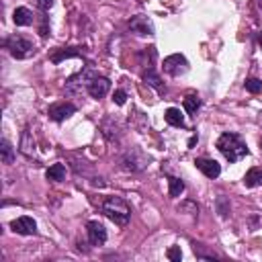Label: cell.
<instances>
[{
  "mask_svg": "<svg viewBox=\"0 0 262 262\" xmlns=\"http://www.w3.org/2000/svg\"><path fill=\"white\" fill-rule=\"evenodd\" d=\"M129 29H131L133 33H137V35H154V33H156V27H154L151 18L145 16V14L131 16V20H129Z\"/></svg>",
  "mask_w": 262,
  "mask_h": 262,
  "instance_id": "obj_9",
  "label": "cell"
},
{
  "mask_svg": "<svg viewBox=\"0 0 262 262\" xmlns=\"http://www.w3.org/2000/svg\"><path fill=\"white\" fill-rule=\"evenodd\" d=\"M10 229L18 235H35L37 233V221L29 215H20L10 221Z\"/></svg>",
  "mask_w": 262,
  "mask_h": 262,
  "instance_id": "obj_7",
  "label": "cell"
},
{
  "mask_svg": "<svg viewBox=\"0 0 262 262\" xmlns=\"http://www.w3.org/2000/svg\"><path fill=\"white\" fill-rule=\"evenodd\" d=\"M184 111L188 113V115H196V111L201 108V98L196 96V94H188V96H184Z\"/></svg>",
  "mask_w": 262,
  "mask_h": 262,
  "instance_id": "obj_18",
  "label": "cell"
},
{
  "mask_svg": "<svg viewBox=\"0 0 262 262\" xmlns=\"http://www.w3.org/2000/svg\"><path fill=\"white\" fill-rule=\"evenodd\" d=\"M168 258H170L172 262H180V258H182V252H180V248H178V246L170 248V250H168Z\"/></svg>",
  "mask_w": 262,
  "mask_h": 262,
  "instance_id": "obj_26",
  "label": "cell"
},
{
  "mask_svg": "<svg viewBox=\"0 0 262 262\" xmlns=\"http://www.w3.org/2000/svg\"><path fill=\"white\" fill-rule=\"evenodd\" d=\"M14 158H16V151H14V147L10 145V141H8V139H0V160H2L4 164H12Z\"/></svg>",
  "mask_w": 262,
  "mask_h": 262,
  "instance_id": "obj_16",
  "label": "cell"
},
{
  "mask_svg": "<svg viewBox=\"0 0 262 262\" xmlns=\"http://www.w3.org/2000/svg\"><path fill=\"white\" fill-rule=\"evenodd\" d=\"M125 100H127V92L125 90H115V94H113V102L115 104H125Z\"/></svg>",
  "mask_w": 262,
  "mask_h": 262,
  "instance_id": "obj_25",
  "label": "cell"
},
{
  "mask_svg": "<svg viewBox=\"0 0 262 262\" xmlns=\"http://www.w3.org/2000/svg\"><path fill=\"white\" fill-rule=\"evenodd\" d=\"M35 4H37V8H41L43 12H47L53 6V0H35Z\"/></svg>",
  "mask_w": 262,
  "mask_h": 262,
  "instance_id": "obj_27",
  "label": "cell"
},
{
  "mask_svg": "<svg viewBox=\"0 0 262 262\" xmlns=\"http://www.w3.org/2000/svg\"><path fill=\"white\" fill-rule=\"evenodd\" d=\"M244 184L248 188H256V186H262V168L260 166H254L246 172L244 176Z\"/></svg>",
  "mask_w": 262,
  "mask_h": 262,
  "instance_id": "obj_14",
  "label": "cell"
},
{
  "mask_svg": "<svg viewBox=\"0 0 262 262\" xmlns=\"http://www.w3.org/2000/svg\"><path fill=\"white\" fill-rule=\"evenodd\" d=\"M4 49L14 59H27V57L35 55V45L29 39H25L23 35H10L8 39H4Z\"/></svg>",
  "mask_w": 262,
  "mask_h": 262,
  "instance_id": "obj_3",
  "label": "cell"
},
{
  "mask_svg": "<svg viewBox=\"0 0 262 262\" xmlns=\"http://www.w3.org/2000/svg\"><path fill=\"white\" fill-rule=\"evenodd\" d=\"M147 162H149V158L139 147H129L121 156V168L125 172H141L147 166Z\"/></svg>",
  "mask_w": 262,
  "mask_h": 262,
  "instance_id": "obj_4",
  "label": "cell"
},
{
  "mask_svg": "<svg viewBox=\"0 0 262 262\" xmlns=\"http://www.w3.org/2000/svg\"><path fill=\"white\" fill-rule=\"evenodd\" d=\"M168 194L170 196H180V192L184 190V182L180 180V178H176V176H168Z\"/></svg>",
  "mask_w": 262,
  "mask_h": 262,
  "instance_id": "obj_20",
  "label": "cell"
},
{
  "mask_svg": "<svg viewBox=\"0 0 262 262\" xmlns=\"http://www.w3.org/2000/svg\"><path fill=\"white\" fill-rule=\"evenodd\" d=\"M258 41H260V45H262V33H260V35H258Z\"/></svg>",
  "mask_w": 262,
  "mask_h": 262,
  "instance_id": "obj_29",
  "label": "cell"
},
{
  "mask_svg": "<svg viewBox=\"0 0 262 262\" xmlns=\"http://www.w3.org/2000/svg\"><path fill=\"white\" fill-rule=\"evenodd\" d=\"M178 211H188V215H196V213H199V207H196L192 201H184V203L178 207Z\"/></svg>",
  "mask_w": 262,
  "mask_h": 262,
  "instance_id": "obj_24",
  "label": "cell"
},
{
  "mask_svg": "<svg viewBox=\"0 0 262 262\" xmlns=\"http://www.w3.org/2000/svg\"><path fill=\"white\" fill-rule=\"evenodd\" d=\"M74 113H76V104H72V102H55V104H51V106L47 108L49 119H53V121H57V123L70 119Z\"/></svg>",
  "mask_w": 262,
  "mask_h": 262,
  "instance_id": "obj_8",
  "label": "cell"
},
{
  "mask_svg": "<svg viewBox=\"0 0 262 262\" xmlns=\"http://www.w3.org/2000/svg\"><path fill=\"white\" fill-rule=\"evenodd\" d=\"M196 139H199V137H196V135H194V137H190V141H188V147H192V145H194V143H196Z\"/></svg>",
  "mask_w": 262,
  "mask_h": 262,
  "instance_id": "obj_28",
  "label": "cell"
},
{
  "mask_svg": "<svg viewBox=\"0 0 262 262\" xmlns=\"http://www.w3.org/2000/svg\"><path fill=\"white\" fill-rule=\"evenodd\" d=\"M164 119H166V123L172 125V127H184V115H182L180 108L170 106V108L164 113Z\"/></svg>",
  "mask_w": 262,
  "mask_h": 262,
  "instance_id": "obj_15",
  "label": "cell"
},
{
  "mask_svg": "<svg viewBox=\"0 0 262 262\" xmlns=\"http://www.w3.org/2000/svg\"><path fill=\"white\" fill-rule=\"evenodd\" d=\"M141 78H143V82H145L147 86H151L154 90H158V92H164V90H166V86H164L162 78L158 76V72H156L154 68H147V70H143Z\"/></svg>",
  "mask_w": 262,
  "mask_h": 262,
  "instance_id": "obj_12",
  "label": "cell"
},
{
  "mask_svg": "<svg viewBox=\"0 0 262 262\" xmlns=\"http://www.w3.org/2000/svg\"><path fill=\"white\" fill-rule=\"evenodd\" d=\"M100 211L117 225H127L129 219H131V207L127 205L125 199L121 196H104L100 203H98Z\"/></svg>",
  "mask_w": 262,
  "mask_h": 262,
  "instance_id": "obj_2",
  "label": "cell"
},
{
  "mask_svg": "<svg viewBox=\"0 0 262 262\" xmlns=\"http://www.w3.org/2000/svg\"><path fill=\"white\" fill-rule=\"evenodd\" d=\"M229 209H231V207H229V201H227L225 196H219V199H217V211H219V215H221L223 219L229 215Z\"/></svg>",
  "mask_w": 262,
  "mask_h": 262,
  "instance_id": "obj_23",
  "label": "cell"
},
{
  "mask_svg": "<svg viewBox=\"0 0 262 262\" xmlns=\"http://www.w3.org/2000/svg\"><path fill=\"white\" fill-rule=\"evenodd\" d=\"M86 233H88V242L92 246H104V242H106V229H104L102 223L88 221L86 223Z\"/></svg>",
  "mask_w": 262,
  "mask_h": 262,
  "instance_id": "obj_10",
  "label": "cell"
},
{
  "mask_svg": "<svg viewBox=\"0 0 262 262\" xmlns=\"http://www.w3.org/2000/svg\"><path fill=\"white\" fill-rule=\"evenodd\" d=\"M260 147H262V139H260Z\"/></svg>",
  "mask_w": 262,
  "mask_h": 262,
  "instance_id": "obj_30",
  "label": "cell"
},
{
  "mask_svg": "<svg viewBox=\"0 0 262 262\" xmlns=\"http://www.w3.org/2000/svg\"><path fill=\"white\" fill-rule=\"evenodd\" d=\"M194 166H196L207 178H217V176L221 174V166H219L215 160H211V158H196V160H194Z\"/></svg>",
  "mask_w": 262,
  "mask_h": 262,
  "instance_id": "obj_11",
  "label": "cell"
},
{
  "mask_svg": "<svg viewBox=\"0 0 262 262\" xmlns=\"http://www.w3.org/2000/svg\"><path fill=\"white\" fill-rule=\"evenodd\" d=\"M20 149H23L25 156H33L35 141H31V129H25V131H23V137H20Z\"/></svg>",
  "mask_w": 262,
  "mask_h": 262,
  "instance_id": "obj_19",
  "label": "cell"
},
{
  "mask_svg": "<svg viewBox=\"0 0 262 262\" xmlns=\"http://www.w3.org/2000/svg\"><path fill=\"white\" fill-rule=\"evenodd\" d=\"M76 55H80V51H78V47H72V49H57L53 55H51V61L53 63H59L61 59H66V57H76Z\"/></svg>",
  "mask_w": 262,
  "mask_h": 262,
  "instance_id": "obj_21",
  "label": "cell"
},
{
  "mask_svg": "<svg viewBox=\"0 0 262 262\" xmlns=\"http://www.w3.org/2000/svg\"><path fill=\"white\" fill-rule=\"evenodd\" d=\"M45 178L51 180V182L63 180V178H66V166H63V164H53V166H49L47 172H45Z\"/></svg>",
  "mask_w": 262,
  "mask_h": 262,
  "instance_id": "obj_17",
  "label": "cell"
},
{
  "mask_svg": "<svg viewBox=\"0 0 262 262\" xmlns=\"http://www.w3.org/2000/svg\"><path fill=\"white\" fill-rule=\"evenodd\" d=\"M164 72L170 74V76H182L188 72V59L182 55V53H172L164 59Z\"/></svg>",
  "mask_w": 262,
  "mask_h": 262,
  "instance_id": "obj_5",
  "label": "cell"
},
{
  "mask_svg": "<svg viewBox=\"0 0 262 262\" xmlns=\"http://www.w3.org/2000/svg\"><path fill=\"white\" fill-rule=\"evenodd\" d=\"M86 90H88V94L92 96V98H104L106 94H108V90H111V80L108 78H104V76H94L88 84H86Z\"/></svg>",
  "mask_w": 262,
  "mask_h": 262,
  "instance_id": "obj_6",
  "label": "cell"
},
{
  "mask_svg": "<svg viewBox=\"0 0 262 262\" xmlns=\"http://www.w3.org/2000/svg\"><path fill=\"white\" fill-rule=\"evenodd\" d=\"M217 149H219V151L225 156V160L231 162V164H235V162H239L244 156H248V145H246V141H244L237 133H231V131H225V133L219 135V139H217Z\"/></svg>",
  "mask_w": 262,
  "mask_h": 262,
  "instance_id": "obj_1",
  "label": "cell"
},
{
  "mask_svg": "<svg viewBox=\"0 0 262 262\" xmlns=\"http://www.w3.org/2000/svg\"><path fill=\"white\" fill-rule=\"evenodd\" d=\"M12 20L16 27H29V25H33V12L27 6H18L12 12Z\"/></svg>",
  "mask_w": 262,
  "mask_h": 262,
  "instance_id": "obj_13",
  "label": "cell"
},
{
  "mask_svg": "<svg viewBox=\"0 0 262 262\" xmlns=\"http://www.w3.org/2000/svg\"><path fill=\"white\" fill-rule=\"evenodd\" d=\"M246 90L252 92V94H258V92L262 90V80H258V78H248V80H246Z\"/></svg>",
  "mask_w": 262,
  "mask_h": 262,
  "instance_id": "obj_22",
  "label": "cell"
}]
</instances>
